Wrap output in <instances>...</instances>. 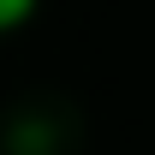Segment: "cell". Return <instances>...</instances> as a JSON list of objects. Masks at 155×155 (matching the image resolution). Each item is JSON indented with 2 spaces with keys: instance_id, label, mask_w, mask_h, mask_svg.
Masks as SVG:
<instances>
[{
  "instance_id": "obj_1",
  "label": "cell",
  "mask_w": 155,
  "mask_h": 155,
  "mask_svg": "<svg viewBox=\"0 0 155 155\" xmlns=\"http://www.w3.org/2000/svg\"><path fill=\"white\" fill-rule=\"evenodd\" d=\"M30 12H36V0H0V30H18Z\"/></svg>"
}]
</instances>
